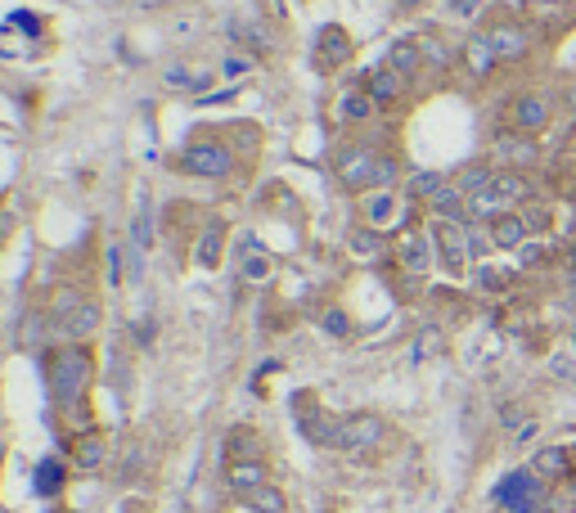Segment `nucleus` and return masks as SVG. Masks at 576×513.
Instances as JSON below:
<instances>
[{
  "label": "nucleus",
  "instance_id": "31",
  "mask_svg": "<svg viewBox=\"0 0 576 513\" xmlns=\"http://www.w3.org/2000/svg\"><path fill=\"white\" fill-rule=\"evenodd\" d=\"M252 68H257V63H252L248 54H225V59H221V77H225V81H239V77H248Z\"/></svg>",
  "mask_w": 576,
  "mask_h": 513
},
{
  "label": "nucleus",
  "instance_id": "27",
  "mask_svg": "<svg viewBox=\"0 0 576 513\" xmlns=\"http://www.w3.org/2000/svg\"><path fill=\"white\" fill-rule=\"evenodd\" d=\"M491 180H495L491 167H464V171H459L455 185H459V194H464V198H473V194H482V189L491 185Z\"/></svg>",
  "mask_w": 576,
  "mask_h": 513
},
{
  "label": "nucleus",
  "instance_id": "20",
  "mask_svg": "<svg viewBox=\"0 0 576 513\" xmlns=\"http://www.w3.org/2000/svg\"><path fill=\"white\" fill-rule=\"evenodd\" d=\"M396 257H401L405 270H414V275H423V270L432 266V239H423V234H410V239L396 248Z\"/></svg>",
  "mask_w": 576,
  "mask_h": 513
},
{
  "label": "nucleus",
  "instance_id": "13",
  "mask_svg": "<svg viewBox=\"0 0 576 513\" xmlns=\"http://www.w3.org/2000/svg\"><path fill=\"white\" fill-rule=\"evenodd\" d=\"M509 207H513V203L500 194V189H495V185H486L482 194H473V198H468V221H495V216H504V212H509Z\"/></svg>",
  "mask_w": 576,
  "mask_h": 513
},
{
  "label": "nucleus",
  "instance_id": "29",
  "mask_svg": "<svg viewBox=\"0 0 576 513\" xmlns=\"http://www.w3.org/2000/svg\"><path fill=\"white\" fill-rule=\"evenodd\" d=\"M491 185H495V189H500V194H504V198H509V203H513V207H518V203H522V198H527V180H522V176H518V171H495V180H491Z\"/></svg>",
  "mask_w": 576,
  "mask_h": 513
},
{
  "label": "nucleus",
  "instance_id": "12",
  "mask_svg": "<svg viewBox=\"0 0 576 513\" xmlns=\"http://www.w3.org/2000/svg\"><path fill=\"white\" fill-rule=\"evenodd\" d=\"M428 207L437 212V221H468V198L459 194V185H441L428 198Z\"/></svg>",
  "mask_w": 576,
  "mask_h": 513
},
{
  "label": "nucleus",
  "instance_id": "16",
  "mask_svg": "<svg viewBox=\"0 0 576 513\" xmlns=\"http://www.w3.org/2000/svg\"><path fill=\"white\" fill-rule=\"evenodd\" d=\"M522 239H527V221H522V212H504L491 221V243L495 248H522Z\"/></svg>",
  "mask_w": 576,
  "mask_h": 513
},
{
  "label": "nucleus",
  "instance_id": "9",
  "mask_svg": "<svg viewBox=\"0 0 576 513\" xmlns=\"http://www.w3.org/2000/svg\"><path fill=\"white\" fill-rule=\"evenodd\" d=\"M347 59H351V41H347V32H342V27H324L320 41H315V63H320V68L329 72V68H342Z\"/></svg>",
  "mask_w": 576,
  "mask_h": 513
},
{
  "label": "nucleus",
  "instance_id": "39",
  "mask_svg": "<svg viewBox=\"0 0 576 513\" xmlns=\"http://www.w3.org/2000/svg\"><path fill=\"white\" fill-rule=\"evenodd\" d=\"M108 284H122V248H108Z\"/></svg>",
  "mask_w": 576,
  "mask_h": 513
},
{
  "label": "nucleus",
  "instance_id": "1",
  "mask_svg": "<svg viewBox=\"0 0 576 513\" xmlns=\"http://www.w3.org/2000/svg\"><path fill=\"white\" fill-rule=\"evenodd\" d=\"M90 374H95V360H90L86 347L72 342V347L54 351V356H50V392H54V401H59L63 410H72V405L86 396Z\"/></svg>",
  "mask_w": 576,
  "mask_h": 513
},
{
  "label": "nucleus",
  "instance_id": "15",
  "mask_svg": "<svg viewBox=\"0 0 576 513\" xmlns=\"http://www.w3.org/2000/svg\"><path fill=\"white\" fill-rule=\"evenodd\" d=\"M513 122H518V131H540V126L549 122V104L540 95H522L513 99Z\"/></svg>",
  "mask_w": 576,
  "mask_h": 513
},
{
  "label": "nucleus",
  "instance_id": "41",
  "mask_svg": "<svg viewBox=\"0 0 576 513\" xmlns=\"http://www.w3.org/2000/svg\"><path fill=\"white\" fill-rule=\"evenodd\" d=\"M437 329H428V333H423V338H419V356H423V351H437Z\"/></svg>",
  "mask_w": 576,
  "mask_h": 513
},
{
  "label": "nucleus",
  "instance_id": "18",
  "mask_svg": "<svg viewBox=\"0 0 576 513\" xmlns=\"http://www.w3.org/2000/svg\"><path fill=\"white\" fill-rule=\"evenodd\" d=\"M63 482H68V468L59 464V459H41V464L32 468V486H36V495H59L63 491Z\"/></svg>",
  "mask_w": 576,
  "mask_h": 513
},
{
  "label": "nucleus",
  "instance_id": "23",
  "mask_svg": "<svg viewBox=\"0 0 576 513\" xmlns=\"http://www.w3.org/2000/svg\"><path fill=\"white\" fill-rule=\"evenodd\" d=\"M369 99H374V104H392L396 95H401V72H392V68H378L374 77H369Z\"/></svg>",
  "mask_w": 576,
  "mask_h": 513
},
{
  "label": "nucleus",
  "instance_id": "2",
  "mask_svg": "<svg viewBox=\"0 0 576 513\" xmlns=\"http://www.w3.org/2000/svg\"><path fill=\"white\" fill-rule=\"evenodd\" d=\"M495 504H500L504 513H540L549 504V482L536 477L531 468H513V473H504L500 486H495Z\"/></svg>",
  "mask_w": 576,
  "mask_h": 513
},
{
  "label": "nucleus",
  "instance_id": "22",
  "mask_svg": "<svg viewBox=\"0 0 576 513\" xmlns=\"http://www.w3.org/2000/svg\"><path fill=\"white\" fill-rule=\"evenodd\" d=\"M104 437H99V432H81L77 441H72V464L77 468H99L104 464Z\"/></svg>",
  "mask_w": 576,
  "mask_h": 513
},
{
  "label": "nucleus",
  "instance_id": "10",
  "mask_svg": "<svg viewBox=\"0 0 576 513\" xmlns=\"http://www.w3.org/2000/svg\"><path fill=\"white\" fill-rule=\"evenodd\" d=\"M495 158H500L509 171H518V167H531V162L540 158V149H536V140H527V135H500V140H495Z\"/></svg>",
  "mask_w": 576,
  "mask_h": 513
},
{
  "label": "nucleus",
  "instance_id": "7",
  "mask_svg": "<svg viewBox=\"0 0 576 513\" xmlns=\"http://www.w3.org/2000/svg\"><path fill=\"white\" fill-rule=\"evenodd\" d=\"M99 329V306L77 293H59V333L63 338H90Z\"/></svg>",
  "mask_w": 576,
  "mask_h": 513
},
{
  "label": "nucleus",
  "instance_id": "14",
  "mask_svg": "<svg viewBox=\"0 0 576 513\" xmlns=\"http://www.w3.org/2000/svg\"><path fill=\"white\" fill-rule=\"evenodd\" d=\"M225 477H230L234 491L252 495V491H261V486H266V464H261V459H239V464L225 468Z\"/></svg>",
  "mask_w": 576,
  "mask_h": 513
},
{
  "label": "nucleus",
  "instance_id": "40",
  "mask_svg": "<svg viewBox=\"0 0 576 513\" xmlns=\"http://www.w3.org/2000/svg\"><path fill=\"white\" fill-rule=\"evenodd\" d=\"M423 45V59H432V63H446V50H441L437 41H419Z\"/></svg>",
  "mask_w": 576,
  "mask_h": 513
},
{
  "label": "nucleus",
  "instance_id": "43",
  "mask_svg": "<svg viewBox=\"0 0 576 513\" xmlns=\"http://www.w3.org/2000/svg\"><path fill=\"white\" fill-rule=\"evenodd\" d=\"M572 468H576V464H572Z\"/></svg>",
  "mask_w": 576,
  "mask_h": 513
},
{
  "label": "nucleus",
  "instance_id": "21",
  "mask_svg": "<svg viewBox=\"0 0 576 513\" xmlns=\"http://www.w3.org/2000/svg\"><path fill=\"white\" fill-rule=\"evenodd\" d=\"M387 68L401 72V77H414L423 68V45L419 41H396L392 54H387Z\"/></svg>",
  "mask_w": 576,
  "mask_h": 513
},
{
  "label": "nucleus",
  "instance_id": "37",
  "mask_svg": "<svg viewBox=\"0 0 576 513\" xmlns=\"http://www.w3.org/2000/svg\"><path fill=\"white\" fill-rule=\"evenodd\" d=\"M522 221H527V230H545V225H549V207H527V212H522Z\"/></svg>",
  "mask_w": 576,
  "mask_h": 513
},
{
  "label": "nucleus",
  "instance_id": "36",
  "mask_svg": "<svg viewBox=\"0 0 576 513\" xmlns=\"http://www.w3.org/2000/svg\"><path fill=\"white\" fill-rule=\"evenodd\" d=\"M324 329H329L333 338H347L351 324H347V315H342V311H329V315H324Z\"/></svg>",
  "mask_w": 576,
  "mask_h": 513
},
{
  "label": "nucleus",
  "instance_id": "28",
  "mask_svg": "<svg viewBox=\"0 0 576 513\" xmlns=\"http://www.w3.org/2000/svg\"><path fill=\"white\" fill-rule=\"evenodd\" d=\"M221 243H225V230H221V225H212V230L198 239V266L212 270L216 261H221Z\"/></svg>",
  "mask_w": 576,
  "mask_h": 513
},
{
  "label": "nucleus",
  "instance_id": "33",
  "mask_svg": "<svg viewBox=\"0 0 576 513\" xmlns=\"http://www.w3.org/2000/svg\"><path fill=\"white\" fill-rule=\"evenodd\" d=\"M162 81H167L171 90H194V86H203L207 77H198V72H189V68H167V72H162Z\"/></svg>",
  "mask_w": 576,
  "mask_h": 513
},
{
  "label": "nucleus",
  "instance_id": "32",
  "mask_svg": "<svg viewBox=\"0 0 576 513\" xmlns=\"http://www.w3.org/2000/svg\"><path fill=\"white\" fill-rule=\"evenodd\" d=\"M378 248H383V243H378V230H356L351 234V252H356V257H378Z\"/></svg>",
  "mask_w": 576,
  "mask_h": 513
},
{
  "label": "nucleus",
  "instance_id": "38",
  "mask_svg": "<svg viewBox=\"0 0 576 513\" xmlns=\"http://www.w3.org/2000/svg\"><path fill=\"white\" fill-rule=\"evenodd\" d=\"M131 234H135V248H149V212L144 216H135V225H131Z\"/></svg>",
  "mask_w": 576,
  "mask_h": 513
},
{
  "label": "nucleus",
  "instance_id": "5",
  "mask_svg": "<svg viewBox=\"0 0 576 513\" xmlns=\"http://www.w3.org/2000/svg\"><path fill=\"white\" fill-rule=\"evenodd\" d=\"M432 248H437L441 266L450 275H464L468 257H473V248H468V221H437L432 225Z\"/></svg>",
  "mask_w": 576,
  "mask_h": 513
},
{
  "label": "nucleus",
  "instance_id": "4",
  "mask_svg": "<svg viewBox=\"0 0 576 513\" xmlns=\"http://www.w3.org/2000/svg\"><path fill=\"white\" fill-rule=\"evenodd\" d=\"M383 437H387V423L378 419V414H347V419H338V428H333V446L351 450V455L374 450Z\"/></svg>",
  "mask_w": 576,
  "mask_h": 513
},
{
  "label": "nucleus",
  "instance_id": "19",
  "mask_svg": "<svg viewBox=\"0 0 576 513\" xmlns=\"http://www.w3.org/2000/svg\"><path fill=\"white\" fill-rule=\"evenodd\" d=\"M486 36H491V45H495L500 59H522V54H527V36H522V27H513V23L491 27Z\"/></svg>",
  "mask_w": 576,
  "mask_h": 513
},
{
  "label": "nucleus",
  "instance_id": "24",
  "mask_svg": "<svg viewBox=\"0 0 576 513\" xmlns=\"http://www.w3.org/2000/svg\"><path fill=\"white\" fill-rule=\"evenodd\" d=\"M225 450H230V464H239V459H261V441H257V432H248V428L230 432Z\"/></svg>",
  "mask_w": 576,
  "mask_h": 513
},
{
  "label": "nucleus",
  "instance_id": "17",
  "mask_svg": "<svg viewBox=\"0 0 576 513\" xmlns=\"http://www.w3.org/2000/svg\"><path fill=\"white\" fill-rule=\"evenodd\" d=\"M567 468H572V455H567L563 446H545V450H536V459H531V473L545 477V482H558Z\"/></svg>",
  "mask_w": 576,
  "mask_h": 513
},
{
  "label": "nucleus",
  "instance_id": "35",
  "mask_svg": "<svg viewBox=\"0 0 576 513\" xmlns=\"http://www.w3.org/2000/svg\"><path fill=\"white\" fill-rule=\"evenodd\" d=\"M248 504H257V509H266V513H279V509H284V500H279V491H270V486H261V491H252V495H248Z\"/></svg>",
  "mask_w": 576,
  "mask_h": 513
},
{
  "label": "nucleus",
  "instance_id": "6",
  "mask_svg": "<svg viewBox=\"0 0 576 513\" xmlns=\"http://www.w3.org/2000/svg\"><path fill=\"white\" fill-rule=\"evenodd\" d=\"M180 162H185V171L198 180H221V176H230L234 153L225 149L221 140H198V144H189Z\"/></svg>",
  "mask_w": 576,
  "mask_h": 513
},
{
  "label": "nucleus",
  "instance_id": "11",
  "mask_svg": "<svg viewBox=\"0 0 576 513\" xmlns=\"http://www.w3.org/2000/svg\"><path fill=\"white\" fill-rule=\"evenodd\" d=\"M464 63H468V72H473V77H486V72H491L495 63H500V54H495L491 36H486V32L468 36V45H464Z\"/></svg>",
  "mask_w": 576,
  "mask_h": 513
},
{
  "label": "nucleus",
  "instance_id": "42",
  "mask_svg": "<svg viewBox=\"0 0 576 513\" xmlns=\"http://www.w3.org/2000/svg\"><path fill=\"white\" fill-rule=\"evenodd\" d=\"M477 0H455V14H473Z\"/></svg>",
  "mask_w": 576,
  "mask_h": 513
},
{
  "label": "nucleus",
  "instance_id": "30",
  "mask_svg": "<svg viewBox=\"0 0 576 513\" xmlns=\"http://www.w3.org/2000/svg\"><path fill=\"white\" fill-rule=\"evenodd\" d=\"M509 270H500V266H477V275H473V284L482 288V293H504L509 288Z\"/></svg>",
  "mask_w": 576,
  "mask_h": 513
},
{
  "label": "nucleus",
  "instance_id": "34",
  "mask_svg": "<svg viewBox=\"0 0 576 513\" xmlns=\"http://www.w3.org/2000/svg\"><path fill=\"white\" fill-rule=\"evenodd\" d=\"M441 185H446V180H441L437 171H414V176H410V189H414L419 198H432Z\"/></svg>",
  "mask_w": 576,
  "mask_h": 513
},
{
  "label": "nucleus",
  "instance_id": "8",
  "mask_svg": "<svg viewBox=\"0 0 576 513\" xmlns=\"http://www.w3.org/2000/svg\"><path fill=\"white\" fill-rule=\"evenodd\" d=\"M401 221V203H396L392 189H374V194L365 198V225L369 230H392V225Z\"/></svg>",
  "mask_w": 576,
  "mask_h": 513
},
{
  "label": "nucleus",
  "instance_id": "3",
  "mask_svg": "<svg viewBox=\"0 0 576 513\" xmlns=\"http://www.w3.org/2000/svg\"><path fill=\"white\" fill-rule=\"evenodd\" d=\"M338 180L347 189H387L396 180V162L378 158L374 149H347L338 158Z\"/></svg>",
  "mask_w": 576,
  "mask_h": 513
},
{
  "label": "nucleus",
  "instance_id": "26",
  "mask_svg": "<svg viewBox=\"0 0 576 513\" xmlns=\"http://www.w3.org/2000/svg\"><path fill=\"white\" fill-rule=\"evenodd\" d=\"M347 122H365L369 113H374V99H369V90H347L342 95V108H338Z\"/></svg>",
  "mask_w": 576,
  "mask_h": 513
},
{
  "label": "nucleus",
  "instance_id": "25",
  "mask_svg": "<svg viewBox=\"0 0 576 513\" xmlns=\"http://www.w3.org/2000/svg\"><path fill=\"white\" fill-rule=\"evenodd\" d=\"M270 270H275V261H270L266 252H261L257 243L248 239V257H243V279H248V284H261V279H270Z\"/></svg>",
  "mask_w": 576,
  "mask_h": 513
}]
</instances>
